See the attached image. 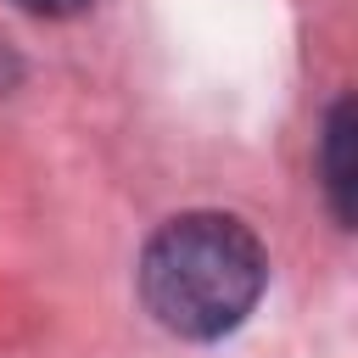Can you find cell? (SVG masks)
<instances>
[{
    "label": "cell",
    "instance_id": "cell-1",
    "mask_svg": "<svg viewBox=\"0 0 358 358\" xmlns=\"http://www.w3.org/2000/svg\"><path fill=\"white\" fill-rule=\"evenodd\" d=\"M263 280V241L235 213H179L145 241L140 257V296L151 319L190 341L229 336L257 308Z\"/></svg>",
    "mask_w": 358,
    "mask_h": 358
},
{
    "label": "cell",
    "instance_id": "cell-3",
    "mask_svg": "<svg viewBox=\"0 0 358 358\" xmlns=\"http://www.w3.org/2000/svg\"><path fill=\"white\" fill-rule=\"evenodd\" d=\"M11 6H22V11H34V17H73V11H84L90 0H11Z\"/></svg>",
    "mask_w": 358,
    "mask_h": 358
},
{
    "label": "cell",
    "instance_id": "cell-2",
    "mask_svg": "<svg viewBox=\"0 0 358 358\" xmlns=\"http://www.w3.org/2000/svg\"><path fill=\"white\" fill-rule=\"evenodd\" d=\"M319 168H324V190H330V213L341 224H352V101H336L324 117V145H319Z\"/></svg>",
    "mask_w": 358,
    "mask_h": 358
}]
</instances>
